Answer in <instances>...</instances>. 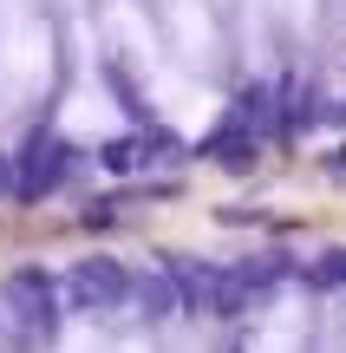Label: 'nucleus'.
<instances>
[{"label": "nucleus", "instance_id": "nucleus-1", "mask_svg": "<svg viewBox=\"0 0 346 353\" xmlns=\"http://www.w3.org/2000/svg\"><path fill=\"white\" fill-rule=\"evenodd\" d=\"M52 85V20L39 0H0V112L20 118Z\"/></svg>", "mask_w": 346, "mask_h": 353}, {"label": "nucleus", "instance_id": "nucleus-2", "mask_svg": "<svg viewBox=\"0 0 346 353\" xmlns=\"http://www.w3.org/2000/svg\"><path fill=\"white\" fill-rule=\"evenodd\" d=\"M138 92H144V105H151V112L164 118L170 131H190V138H196V131H209V125L222 118V105H229V99H222L216 85H209V79L183 72L177 59L151 65V72L138 79Z\"/></svg>", "mask_w": 346, "mask_h": 353}, {"label": "nucleus", "instance_id": "nucleus-3", "mask_svg": "<svg viewBox=\"0 0 346 353\" xmlns=\"http://www.w3.org/2000/svg\"><path fill=\"white\" fill-rule=\"evenodd\" d=\"M157 33H164V52L196 79L209 65H222V52H229V39L216 26V7H203V0H157Z\"/></svg>", "mask_w": 346, "mask_h": 353}, {"label": "nucleus", "instance_id": "nucleus-4", "mask_svg": "<svg viewBox=\"0 0 346 353\" xmlns=\"http://www.w3.org/2000/svg\"><path fill=\"white\" fill-rule=\"evenodd\" d=\"M52 125L72 144H105V138H118V131H131V112H125V99H118L105 79H72V92L59 99Z\"/></svg>", "mask_w": 346, "mask_h": 353}, {"label": "nucleus", "instance_id": "nucleus-5", "mask_svg": "<svg viewBox=\"0 0 346 353\" xmlns=\"http://www.w3.org/2000/svg\"><path fill=\"white\" fill-rule=\"evenodd\" d=\"M248 353H314V307L307 294H274L261 307L255 334H248Z\"/></svg>", "mask_w": 346, "mask_h": 353}, {"label": "nucleus", "instance_id": "nucleus-6", "mask_svg": "<svg viewBox=\"0 0 346 353\" xmlns=\"http://www.w3.org/2000/svg\"><path fill=\"white\" fill-rule=\"evenodd\" d=\"M105 353H157V341L131 327V334H111V347H105Z\"/></svg>", "mask_w": 346, "mask_h": 353}, {"label": "nucleus", "instance_id": "nucleus-7", "mask_svg": "<svg viewBox=\"0 0 346 353\" xmlns=\"http://www.w3.org/2000/svg\"><path fill=\"white\" fill-rule=\"evenodd\" d=\"M314 353H346V327H340V321L314 327Z\"/></svg>", "mask_w": 346, "mask_h": 353}, {"label": "nucleus", "instance_id": "nucleus-8", "mask_svg": "<svg viewBox=\"0 0 346 353\" xmlns=\"http://www.w3.org/2000/svg\"><path fill=\"white\" fill-rule=\"evenodd\" d=\"M203 7H229V0H203Z\"/></svg>", "mask_w": 346, "mask_h": 353}, {"label": "nucleus", "instance_id": "nucleus-9", "mask_svg": "<svg viewBox=\"0 0 346 353\" xmlns=\"http://www.w3.org/2000/svg\"><path fill=\"white\" fill-rule=\"evenodd\" d=\"M340 327H346V321H340Z\"/></svg>", "mask_w": 346, "mask_h": 353}]
</instances>
